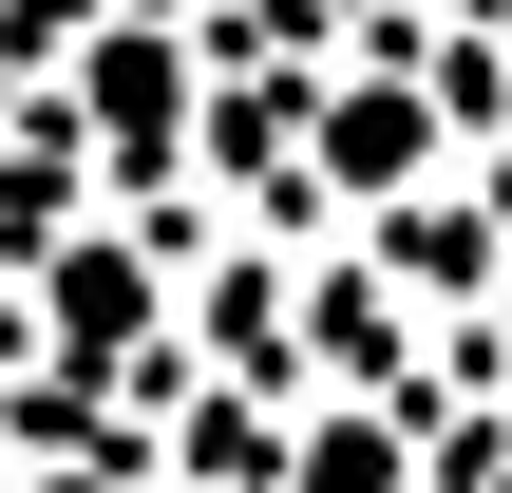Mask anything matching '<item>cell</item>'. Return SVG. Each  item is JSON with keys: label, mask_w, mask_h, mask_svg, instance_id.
<instances>
[{"label": "cell", "mask_w": 512, "mask_h": 493, "mask_svg": "<svg viewBox=\"0 0 512 493\" xmlns=\"http://www.w3.org/2000/svg\"><path fill=\"white\" fill-rule=\"evenodd\" d=\"M38 493H95V475H38Z\"/></svg>", "instance_id": "1"}]
</instances>
